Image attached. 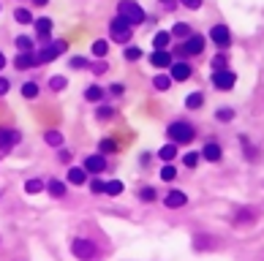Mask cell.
Listing matches in <instances>:
<instances>
[{"label":"cell","instance_id":"1","mask_svg":"<svg viewBox=\"0 0 264 261\" xmlns=\"http://www.w3.org/2000/svg\"><path fill=\"white\" fill-rule=\"evenodd\" d=\"M166 136L172 139L174 144H188V142H193L196 128H193L191 123H182V120H177V123H172L166 128Z\"/></svg>","mask_w":264,"mask_h":261},{"label":"cell","instance_id":"2","mask_svg":"<svg viewBox=\"0 0 264 261\" xmlns=\"http://www.w3.org/2000/svg\"><path fill=\"white\" fill-rule=\"evenodd\" d=\"M117 14L120 17H125L131 25H142L145 22V11H142V6L139 3H134V0H120V6H117Z\"/></svg>","mask_w":264,"mask_h":261},{"label":"cell","instance_id":"3","mask_svg":"<svg viewBox=\"0 0 264 261\" xmlns=\"http://www.w3.org/2000/svg\"><path fill=\"white\" fill-rule=\"evenodd\" d=\"M109 33H112V38L114 41H120V44H125L128 38H131V33H134V25L128 22L125 17H114L112 22H109Z\"/></svg>","mask_w":264,"mask_h":261},{"label":"cell","instance_id":"4","mask_svg":"<svg viewBox=\"0 0 264 261\" xmlns=\"http://www.w3.org/2000/svg\"><path fill=\"white\" fill-rule=\"evenodd\" d=\"M71 253H74V256H77L79 261H93V258L98 256L96 245H93L90 239H82V237H79V239H74V242H71Z\"/></svg>","mask_w":264,"mask_h":261},{"label":"cell","instance_id":"5","mask_svg":"<svg viewBox=\"0 0 264 261\" xmlns=\"http://www.w3.org/2000/svg\"><path fill=\"white\" fill-rule=\"evenodd\" d=\"M234 82H237V76H234L229 68L213 71V87H215V90H223V93H226V90H232V87H234Z\"/></svg>","mask_w":264,"mask_h":261},{"label":"cell","instance_id":"6","mask_svg":"<svg viewBox=\"0 0 264 261\" xmlns=\"http://www.w3.org/2000/svg\"><path fill=\"white\" fill-rule=\"evenodd\" d=\"M65 46H69L65 41H52L49 46H44V49L36 55L38 63H49V60H55L57 55H63V52H65Z\"/></svg>","mask_w":264,"mask_h":261},{"label":"cell","instance_id":"7","mask_svg":"<svg viewBox=\"0 0 264 261\" xmlns=\"http://www.w3.org/2000/svg\"><path fill=\"white\" fill-rule=\"evenodd\" d=\"M210 38H213V44L221 46V49H226V46L232 44V33H229L226 25H213V30H210Z\"/></svg>","mask_w":264,"mask_h":261},{"label":"cell","instance_id":"8","mask_svg":"<svg viewBox=\"0 0 264 261\" xmlns=\"http://www.w3.org/2000/svg\"><path fill=\"white\" fill-rule=\"evenodd\" d=\"M202 52H205V36L191 33L185 38V44H182V55H202Z\"/></svg>","mask_w":264,"mask_h":261},{"label":"cell","instance_id":"9","mask_svg":"<svg viewBox=\"0 0 264 261\" xmlns=\"http://www.w3.org/2000/svg\"><path fill=\"white\" fill-rule=\"evenodd\" d=\"M221 239L213 237V234H196L193 237V250H218Z\"/></svg>","mask_w":264,"mask_h":261},{"label":"cell","instance_id":"10","mask_svg":"<svg viewBox=\"0 0 264 261\" xmlns=\"http://www.w3.org/2000/svg\"><path fill=\"white\" fill-rule=\"evenodd\" d=\"M191 65H188V63H182V60H180V63H172V65H169V76H172V82H185V79H191Z\"/></svg>","mask_w":264,"mask_h":261},{"label":"cell","instance_id":"11","mask_svg":"<svg viewBox=\"0 0 264 261\" xmlns=\"http://www.w3.org/2000/svg\"><path fill=\"white\" fill-rule=\"evenodd\" d=\"M82 169H85L87 174H101V171H106V158L101 155V152H98V155H87Z\"/></svg>","mask_w":264,"mask_h":261},{"label":"cell","instance_id":"12","mask_svg":"<svg viewBox=\"0 0 264 261\" xmlns=\"http://www.w3.org/2000/svg\"><path fill=\"white\" fill-rule=\"evenodd\" d=\"M19 139H22V133H19V131H14V128H0V150L14 147Z\"/></svg>","mask_w":264,"mask_h":261},{"label":"cell","instance_id":"13","mask_svg":"<svg viewBox=\"0 0 264 261\" xmlns=\"http://www.w3.org/2000/svg\"><path fill=\"white\" fill-rule=\"evenodd\" d=\"M164 204L169 207V210H180V207L188 204V196H185L182 191H169L166 199H164Z\"/></svg>","mask_w":264,"mask_h":261},{"label":"cell","instance_id":"14","mask_svg":"<svg viewBox=\"0 0 264 261\" xmlns=\"http://www.w3.org/2000/svg\"><path fill=\"white\" fill-rule=\"evenodd\" d=\"M150 65L153 68H169V65H172V55H169L166 49H155L150 55Z\"/></svg>","mask_w":264,"mask_h":261},{"label":"cell","instance_id":"15","mask_svg":"<svg viewBox=\"0 0 264 261\" xmlns=\"http://www.w3.org/2000/svg\"><path fill=\"white\" fill-rule=\"evenodd\" d=\"M202 158H207L210 163H218V160L223 158V150H221V144H215V142H207V144H205V150H202Z\"/></svg>","mask_w":264,"mask_h":261},{"label":"cell","instance_id":"16","mask_svg":"<svg viewBox=\"0 0 264 261\" xmlns=\"http://www.w3.org/2000/svg\"><path fill=\"white\" fill-rule=\"evenodd\" d=\"M14 65L19 71H25V68H33V65H38V57L33 55V52H19L17 60H14Z\"/></svg>","mask_w":264,"mask_h":261},{"label":"cell","instance_id":"17","mask_svg":"<svg viewBox=\"0 0 264 261\" xmlns=\"http://www.w3.org/2000/svg\"><path fill=\"white\" fill-rule=\"evenodd\" d=\"M36 33H38V38H49V33H52V19H46V17H41V19H36Z\"/></svg>","mask_w":264,"mask_h":261},{"label":"cell","instance_id":"18","mask_svg":"<svg viewBox=\"0 0 264 261\" xmlns=\"http://www.w3.org/2000/svg\"><path fill=\"white\" fill-rule=\"evenodd\" d=\"M174 155H177V144H174V142H169V144H164V147L158 150V158L164 160V163H172Z\"/></svg>","mask_w":264,"mask_h":261},{"label":"cell","instance_id":"19","mask_svg":"<svg viewBox=\"0 0 264 261\" xmlns=\"http://www.w3.org/2000/svg\"><path fill=\"white\" fill-rule=\"evenodd\" d=\"M46 191H49L52 199H63L65 196V183H60V180H49V183H46Z\"/></svg>","mask_w":264,"mask_h":261},{"label":"cell","instance_id":"20","mask_svg":"<svg viewBox=\"0 0 264 261\" xmlns=\"http://www.w3.org/2000/svg\"><path fill=\"white\" fill-rule=\"evenodd\" d=\"M85 180H87V171L85 169H79V166L69 169V183L71 185H85Z\"/></svg>","mask_w":264,"mask_h":261},{"label":"cell","instance_id":"21","mask_svg":"<svg viewBox=\"0 0 264 261\" xmlns=\"http://www.w3.org/2000/svg\"><path fill=\"white\" fill-rule=\"evenodd\" d=\"M44 191V180L41 177H33L25 183V193H30V196H36V193H41Z\"/></svg>","mask_w":264,"mask_h":261},{"label":"cell","instance_id":"22","mask_svg":"<svg viewBox=\"0 0 264 261\" xmlns=\"http://www.w3.org/2000/svg\"><path fill=\"white\" fill-rule=\"evenodd\" d=\"M191 25H188V22H177V25H174V28H172V36L174 38H188V36H191Z\"/></svg>","mask_w":264,"mask_h":261},{"label":"cell","instance_id":"23","mask_svg":"<svg viewBox=\"0 0 264 261\" xmlns=\"http://www.w3.org/2000/svg\"><path fill=\"white\" fill-rule=\"evenodd\" d=\"M44 142L49 147H60V144H63V133H60V131H46L44 133Z\"/></svg>","mask_w":264,"mask_h":261},{"label":"cell","instance_id":"24","mask_svg":"<svg viewBox=\"0 0 264 261\" xmlns=\"http://www.w3.org/2000/svg\"><path fill=\"white\" fill-rule=\"evenodd\" d=\"M104 193H109V196H120V193H123V183H120V180H109V183H104Z\"/></svg>","mask_w":264,"mask_h":261},{"label":"cell","instance_id":"25","mask_svg":"<svg viewBox=\"0 0 264 261\" xmlns=\"http://www.w3.org/2000/svg\"><path fill=\"white\" fill-rule=\"evenodd\" d=\"M85 98H87V101H101V98H104V87L90 84V87L85 90Z\"/></svg>","mask_w":264,"mask_h":261},{"label":"cell","instance_id":"26","mask_svg":"<svg viewBox=\"0 0 264 261\" xmlns=\"http://www.w3.org/2000/svg\"><path fill=\"white\" fill-rule=\"evenodd\" d=\"M169 41H172V33H155V38H153V46L155 49H166Z\"/></svg>","mask_w":264,"mask_h":261},{"label":"cell","instance_id":"27","mask_svg":"<svg viewBox=\"0 0 264 261\" xmlns=\"http://www.w3.org/2000/svg\"><path fill=\"white\" fill-rule=\"evenodd\" d=\"M98 150H101V155H112V152H117V142L114 139H101Z\"/></svg>","mask_w":264,"mask_h":261},{"label":"cell","instance_id":"28","mask_svg":"<svg viewBox=\"0 0 264 261\" xmlns=\"http://www.w3.org/2000/svg\"><path fill=\"white\" fill-rule=\"evenodd\" d=\"M93 55H96V57H106V55H109V41L98 38V41L93 44Z\"/></svg>","mask_w":264,"mask_h":261},{"label":"cell","instance_id":"29","mask_svg":"<svg viewBox=\"0 0 264 261\" xmlns=\"http://www.w3.org/2000/svg\"><path fill=\"white\" fill-rule=\"evenodd\" d=\"M153 87H155V90H169V87H172V76H164V73H158V76L153 79Z\"/></svg>","mask_w":264,"mask_h":261},{"label":"cell","instance_id":"30","mask_svg":"<svg viewBox=\"0 0 264 261\" xmlns=\"http://www.w3.org/2000/svg\"><path fill=\"white\" fill-rule=\"evenodd\" d=\"M202 104H205V96H202V93H191V96L185 98V106H188V109H199Z\"/></svg>","mask_w":264,"mask_h":261},{"label":"cell","instance_id":"31","mask_svg":"<svg viewBox=\"0 0 264 261\" xmlns=\"http://www.w3.org/2000/svg\"><path fill=\"white\" fill-rule=\"evenodd\" d=\"M177 177V166H172V163H166L164 169H161V180L164 183H172V180Z\"/></svg>","mask_w":264,"mask_h":261},{"label":"cell","instance_id":"32","mask_svg":"<svg viewBox=\"0 0 264 261\" xmlns=\"http://www.w3.org/2000/svg\"><path fill=\"white\" fill-rule=\"evenodd\" d=\"M202 160V152H185V158H182V163L188 166V169H196Z\"/></svg>","mask_w":264,"mask_h":261},{"label":"cell","instance_id":"33","mask_svg":"<svg viewBox=\"0 0 264 261\" xmlns=\"http://www.w3.org/2000/svg\"><path fill=\"white\" fill-rule=\"evenodd\" d=\"M17 49L19 52H33V38L30 36H19L17 38Z\"/></svg>","mask_w":264,"mask_h":261},{"label":"cell","instance_id":"34","mask_svg":"<svg viewBox=\"0 0 264 261\" xmlns=\"http://www.w3.org/2000/svg\"><path fill=\"white\" fill-rule=\"evenodd\" d=\"M139 199L150 204V202H155V199H158V193H155V188H150V185H147V188H142V191H139Z\"/></svg>","mask_w":264,"mask_h":261},{"label":"cell","instance_id":"35","mask_svg":"<svg viewBox=\"0 0 264 261\" xmlns=\"http://www.w3.org/2000/svg\"><path fill=\"white\" fill-rule=\"evenodd\" d=\"M250 220H253V212H250V210H245V207H242V210H237L234 223H250Z\"/></svg>","mask_w":264,"mask_h":261},{"label":"cell","instance_id":"36","mask_svg":"<svg viewBox=\"0 0 264 261\" xmlns=\"http://www.w3.org/2000/svg\"><path fill=\"white\" fill-rule=\"evenodd\" d=\"M22 96H25V98H36V96H38V84H36V82H25V84H22Z\"/></svg>","mask_w":264,"mask_h":261},{"label":"cell","instance_id":"37","mask_svg":"<svg viewBox=\"0 0 264 261\" xmlns=\"http://www.w3.org/2000/svg\"><path fill=\"white\" fill-rule=\"evenodd\" d=\"M240 142H242V147H245V152H248V160H256V158H259V150H256V147L250 144L245 136H240Z\"/></svg>","mask_w":264,"mask_h":261},{"label":"cell","instance_id":"38","mask_svg":"<svg viewBox=\"0 0 264 261\" xmlns=\"http://www.w3.org/2000/svg\"><path fill=\"white\" fill-rule=\"evenodd\" d=\"M215 117H218L221 123H232V120H234V112L229 109V106H223V109H218V112H215Z\"/></svg>","mask_w":264,"mask_h":261},{"label":"cell","instance_id":"39","mask_svg":"<svg viewBox=\"0 0 264 261\" xmlns=\"http://www.w3.org/2000/svg\"><path fill=\"white\" fill-rule=\"evenodd\" d=\"M14 19H17V22H22V25L33 22V17H30V11H28V9H17V11H14Z\"/></svg>","mask_w":264,"mask_h":261},{"label":"cell","instance_id":"40","mask_svg":"<svg viewBox=\"0 0 264 261\" xmlns=\"http://www.w3.org/2000/svg\"><path fill=\"white\" fill-rule=\"evenodd\" d=\"M96 117L101 120V123H104V120H112V117H114V109H112V106H101Z\"/></svg>","mask_w":264,"mask_h":261},{"label":"cell","instance_id":"41","mask_svg":"<svg viewBox=\"0 0 264 261\" xmlns=\"http://www.w3.org/2000/svg\"><path fill=\"white\" fill-rule=\"evenodd\" d=\"M123 55H125V60H131V63H134V60H139V57H142V49H139V46H128Z\"/></svg>","mask_w":264,"mask_h":261},{"label":"cell","instance_id":"42","mask_svg":"<svg viewBox=\"0 0 264 261\" xmlns=\"http://www.w3.org/2000/svg\"><path fill=\"white\" fill-rule=\"evenodd\" d=\"M49 87H52V90H63V87H65V76H52Z\"/></svg>","mask_w":264,"mask_h":261},{"label":"cell","instance_id":"43","mask_svg":"<svg viewBox=\"0 0 264 261\" xmlns=\"http://www.w3.org/2000/svg\"><path fill=\"white\" fill-rule=\"evenodd\" d=\"M213 68H215V71H223V68H226V57H223V55H215Z\"/></svg>","mask_w":264,"mask_h":261},{"label":"cell","instance_id":"44","mask_svg":"<svg viewBox=\"0 0 264 261\" xmlns=\"http://www.w3.org/2000/svg\"><path fill=\"white\" fill-rule=\"evenodd\" d=\"M87 60L85 57H71V68H85Z\"/></svg>","mask_w":264,"mask_h":261},{"label":"cell","instance_id":"45","mask_svg":"<svg viewBox=\"0 0 264 261\" xmlns=\"http://www.w3.org/2000/svg\"><path fill=\"white\" fill-rule=\"evenodd\" d=\"M57 160H60V163H71V152L69 150H60L57 152Z\"/></svg>","mask_w":264,"mask_h":261},{"label":"cell","instance_id":"46","mask_svg":"<svg viewBox=\"0 0 264 261\" xmlns=\"http://www.w3.org/2000/svg\"><path fill=\"white\" fill-rule=\"evenodd\" d=\"M90 191H93V193H104V183H101V180H93V183H90Z\"/></svg>","mask_w":264,"mask_h":261},{"label":"cell","instance_id":"47","mask_svg":"<svg viewBox=\"0 0 264 261\" xmlns=\"http://www.w3.org/2000/svg\"><path fill=\"white\" fill-rule=\"evenodd\" d=\"M182 6H185V9H191V11H196L202 6V0H182Z\"/></svg>","mask_w":264,"mask_h":261},{"label":"cell","instance_id":"48","mask_svg":"<svg viewBox=\"0 0 264 261\" xmlns=\"http://www.w3.org/2000/svg\"><path fill=\"white\" fill-rule=\"evenodd\" d=\"M6 93H9V79L0 76V96H6Z\"/></svg>","mask_w":264,"mask_h":261},{"label":"cell","instance_id":"49","mask_svg":"<svg viewBox=\"0 0 264 261\" xmlns=\"http://www.w3.org/2000/svg\"><path fill=\"white\" fill-rule=\"evenodd\" d=\"M90 71H93V73H104L106 65H104V63H96V65H90Z\"/></svg>","mask_w":264,"mask_h":261},{"label":"cell","instance_id":"50","mask_svg":"<svg viewBox=\"0 0 264 261\" xmlns=\"http://www.w3.org/2000/svg\"><path fill=\"white\" fill-rule=\"evenodd\" d=\"M109 90L114 93V96H123V90H125V87H123V84H112Z\"/></svg>","mask_w":264,"mask_h":261},{"label":"cell","instance_id":"51","mask_svg":"<svg viewBox=\"0 0 264 261\" xmlns=\"http://www.w3.org/2000/svg\"><path fill=\"white\" fill-rule=\"evenodd\" d=\"M33 3H36V6H46L49 0H33Z\"/></svg>","mask_w":264,"mask_h":261},{"label":"cell","instance_id":"52","mask_svg":"<svg viewBox=\"0 0 264 261\" xmlns=\"http://www.w3.org/2000/svg\"><path fill=\"white\" fill-rule=\"evenodd\" d=\"M3 65H6V57H3V55H0V68H3Z\"/></svg>","mask_w":264,"mask_h":261},{"label":"cell","instance_id":"53","mask_svg":"<svg viewBox=\"0 0 264 261\" xmlns=\"http://www.w3.org/2000/svg\"><path fill=\"white\" fill-rule=\"evenodd\" d=\"M0 9H3V6H0Z\"/></svg>","mask_w":264,"mask_h":261}]
</instances>
